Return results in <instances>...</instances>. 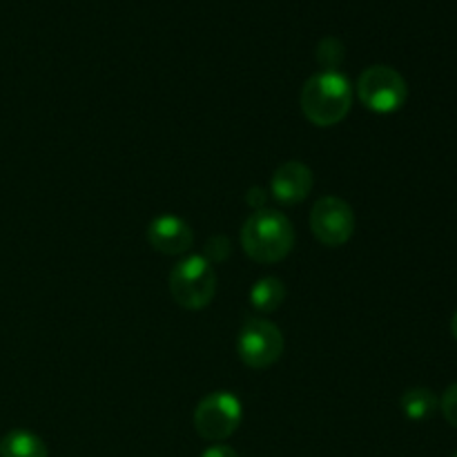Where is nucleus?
I'll use <instances>...</instances> for the list:
<instances>
[{
  "label": "nucleus",
  "instance_id": "nucleus-1",
  "mask_svg": "<svg viewBox=\"0 0 457 457\" xmlns=\"http://www.w3.org/2000/svg\"><path fill=\"white\" fill-rule=\"evenodd\" d=\"M303 116L317 128H333L342 123L353 105L351 80L339 70H324L312 74L299 94Z\"/></svg>",
  "mask_w": 457,
  "mask_h": 457
},
{
  "label": "nucleus",
  "instance_id": "nucleus-2",
  "mask_svg": "<svg viewBox=\"0 0 457 457\" xmlns=\"http://www.w3.org/2000/svg\"><path fill=\"white\" fill-rule=\"evenodd\" d=\"M295 230L288 217L277 210H257L241 228V248L253 262L277 263L290 254Z\"/></svg>",
  "mask_w": 457,
  "mask_h": 457
},
{
  "label": "nucleus",
  "instance_id": "nucleus-3",
  "mask_svg": "<svg viewBox=\"0 0 457 457\" xmlns=\"http://www.w3.org/2000/svg\"><path fill=\"white\" fill-rule=\"evenodd\" d=\"M217 293V275L212 263L201 254L179 262L170 272V295L186 311H201Z\"/></svg>",
  "mask_w": 457,
  "mask_h": 457
},
{
  "label": "nucleus",
  "instance_id": "nucleus-4",
  "mask_svg": "<svg viewBox=\"0 0 457 457\" xmlns=\"http://www.w3.org/2000/svg\"><path fill=\"white\" fill-rule=\"evenodd\" d=\"M357 96L361 105L375 114H393L402 110L409 98V85L404 76L388 65H373L361 71L357 80Z\"/></svg>",
  "mask_w": 457,
  "mask_h": 457
},
{
  "label": "nucleus",
  "instance_id": "nucleus-5",
  "mask_svg": "<svg viewBox=\"0 0 457 457\" xmlns=\"http://www.w3.org/2000/svg\"><path fill=\"white\" fill-rule=\"evenodd\" d=\"M241 418H244V409H241L239 397L228 391H217L199 402L192 422L204 440L223 442L239 428Z\"/></svg>",
  "mask_w": 457,
  "mask_h": 457
},
{
  "label": "nucleus",
  "instance_id": "nucleus-6",
  "mask_svg": "<svg viewBox=\"0 0 457 457\" xmlns=\"http://www.w3.org/2000/svg\"><path fill=\"white\" fill-rule=\"evenodd\" d=\"M237 351L241 361L250 369H268L284 355V335L272 321L254 317L241 328Z\"/></svg>",
  "mask_w": 457,
  "mask_h": 457
},
{
  "label": "nucleus",
  "instance_id": "nucleus-7",
  "mask_svg": "<svg viewBox=\"0 0 457 457\" xmlns=\"http://www.w3.org/2000/svg\"><path fill=\"white\" fill-rule=\"evenodd\" d=\"M311 230L326 248H339L355 235V212L339 196H321L312 205Z\"/></svg>",
  "mask_w": 457,
  "mask_h": 457
},
{
  "label": "nucleus",
  "instance_id": "nucleus-8",
  "mask_svg": "<svg viewBox=\"0 0 457 457\" xmlns=\"http://www.w3.org/2000/svg\"><path fill=\"white\" fill-rule=\"evenodd\" d=\"M312 172L302 161H288L272 174L270 192L281 205H297L311 195Z\"/></svg>",
  "mask_w": 457,
  "mask_h": 457
},
{
  "label": "nucleus",
  "instance_id": "nucleus-9",
  "mask_svg": "<svg viewBox=\"0 0 457 457\" xmlns=\"http://www.w3.org/2000/svg\"><path fill=\"white\" fill-rule=\"evenodd\" d=\"M147 239H150L152 248L163 254H183L195 244L192 228L174 214L156 217L147 228Z\"/></svg>",
  "mask_w": 457,
  "mask_h": 457
},
{
  "label": "nucleus",
  "instance_id": "nucleus-10",
  "mask_svg": "<svg viewBox=\"0 0 457 457\" xmlns=\"http://www.w3.org/2000/svg\"><path fill=\"white\" fill-rule=\"evenodd\" d=\"M0 457H49V451L36 433L16 428L0 437Z\"/></svg>",
  "mask_w": 457,
  "mask_h": 457
},
{
  "label": "nucleus",
  "instance_id": "nucleus-11",
  "mask_svg": "<svg viewBox=\"0 0 457 457\" xmlns=\"http://www.w3.org/2000/svg\"><path fill=\"white\" fill-rule=\"evenodd\" d=\"M437 397L431 388H411L402 395L400 406L402 413L411 420V422H424V420L431 418L433 413L437 411Z\"/></svg>",
  "mask_w": 457,
  "mask_h": 457
},
{
  "label": "nucleus",
  "instance_id": "nucleus-12",
  "mask_svg": "<svg viewBox=\"0 0 457 457\" xmlns=\"http://www.w3.org/2000/svg\"><path fill=\"white\" fill-rule=\"evenodd\" d=\"M286 286L277 277H263L250 290V302L259 312H275L284 303Z\"/></svg>",
  "mask_w": 457,
  "mask_h": 457
},
{
  "label": "nucleus",
  "instance_id": "nucleus-13",
  "mask_svg": "<svg viewBox=\"0 0 457 457\" xmlns=\"http://www.w3.org/2000/svg\"><path fill=\"white\" fill-rule=\"evenodd\" d=\"M317 58H320V62L326 67V70H337V65L344 58L342 40L333 38V36L321 40V43L317 45Z\"/></svg>",
  "mask_w": 457,
  "mask_h": 457
},
{
  "label": "nucleus",
  "instance_id": "nucleus-14",
  "mask_svg": "<svg viewBox=\"0 0 457 457\" xmlns=\"http://www.w3.org/2000/svg\"><path fill=\"white\" fill-rule=\"evenodd\" d=\"M440 409L446 422L457 428V382L451 384V386L445 391V395H442V402H440Z\"/></svg>",
  "mask_w": 457,
  "mask_h": 457
},
{
  "label": "nucleus",
  "instance_id": "nucleus-15",
  "mask_svg": "<svg viewBox=\"0 0 457 457\" xmlns=\"http://www.w3.org/2000/svg\"><path fill=\"white\" fill-rule=\"evenodd\" d=\"M205 253H208L210 263L223 262V259L230 254V241H228L226 237H212V239L208 241V248H205Z\"/></svg>",
  "mask_w": 457,
  "mask_h": 457
},
{
  "label": "nucleus",
  "instance_id": "nucleus-16",
  "mask_svg": "<svg viewBox=\"0 0 457 457\" xmlns=\"http://www.w3.org/2000/svg\"><path fill=\"white\" fill-rule=\"evenodd\" d=\"M245 201L253 205L254 212H257V210H263V204H266V192H263L262 187H250L248 195H245Z\"/></svg>",
  "mask_w": 457,
  "mask_h": 457
},
{
  "label": "nucleus",
  "instance_id": "nucleus-17",
  "mask_svg": "<svg viewBox=\"0 0 457 457\" xmlns=\"http://www.w3.org/2000/svg\"><path fill=\"white\" fill-rule=\"evenodd\" d=\"M201 457H239V455H237V451L232 449V446L214 445V446H210V449H205Z\"/></svg>",
  "mask_w": 457,
  "mask_h": 457
},
{
  "label": "nucleus",
  "instance_id": "nucleus-18",
  "mask_svg": "<svg viewBox=\"0 0 457 457\" xmlns=\"http://www.w3.org/2000/svg\"><path fill=\"white\" fill-rule=\"evenodd\" d=\"M451 330H453V337L457 339V312L453 315V320H451Z\"/></svg>",
  "mask_w": 457,
  "mask_h": 457
},
{
  "label": "nucleus",
  "instance_id": "nucleus-19",
  "mask_svg": "<svg viewBox=\"0 0 457 457\" xmlns=\"http://www.w3.org/2000/svg\"><path fill=\"white\" fill-rule=\"evenodd\" d=\"M453 457H457V453H455V455H453Z\"/></svg>",
  "mask_w": 457,
  "mask_h": 457
}]
</instances>
